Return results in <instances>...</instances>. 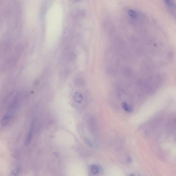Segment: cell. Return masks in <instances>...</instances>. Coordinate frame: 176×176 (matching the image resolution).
Here are the masks:
<instances>
[{"instance_id": "cell-2", "label": "cell", "mask_w": 176, "mask_h": 176, "mask_svg": "<svg viewBox=\"0 0 176 176\" xmlns=\"http://www.w3.org/2000/svg\"><path fill=\"white\" fill-rule=\"evenodd\" d=\"M122 106L123 109L126 112L129 113L133 112V107L131 106L128 105L126 103H123Z\"/></svg>"}, {"instance_id": "cell-8", "label": "cell", "mask_w": 176, "mask_h": 176, "mask_svg": "<svg viewBox=\"0 0 176 176\" xmlns=\"http://www.w3.org/2000/svg\"><path fill=\"white\" fill-rule=\"evenodd\" d=\"M131 162V159H130V158H129L128 159V163H130V162Z\"/></svg>"}, {"instance_id": "cell-4", "label": "cell", "mask_w": 176, "mask_h": 176, "mask_svg": "<svg viewBox=\"0 0 176 176\" xmlns=\"http://www.w3.org/2000/svg\"><path fill=\"white\" fill-rule=\"evenodd\" d=\"M74 82L75 85L78 86H82L84 84V81L81 78H75L74 79Z\"/></svg>"}, {"instance_id": "cell-9", "label": "cell", "mask_w": 176, "mask_h": 176, "mask_svg": "<svg viewBox=\"0 0 176 176\" xmlns=\"http://www.w3.org/2000/svg\"><path fill=\"white\" fill-rule=\"evenodd\" d=\"M73 1H74V2H79V1H82V0H73Z\"/></svg>"}, {"instance_id": "cell-5", "label": "cell", "mask_w": 176, "mask_h": 176, "mask_svg": "<svg viewBox=\"0 0 176 176\" xmlns=\"http://www.w3.org/2000/svg\"><path fill=\"white\" fill-rule=\"evenodd\" d=\"M90 170L92 173L93 174H96L99 172V169L98 166L96 165H93L91 166Z\"/></svg>"}, {"instance_id": "cell-7", "label": "cell", "mask_w": 176, "mask_h": 176, "mask_svg": "<svg viewBox=\"0 0 176 176\" xmlns=\"http://www.w3.org/2000/svg\"><path fill=\"white\" fill-rule=\"evenodd\" d=\"M165 4L167 6L173 7L174 6V3L172 0H164Z\"/></svg>"}, {"instance_id": "cell-6", "label": "cell", "mask_w": 176, "mask_h": 176, "mask_svg": "<svg viewBox=\"0 0 176 176\" xmlns=\"http://www.w3.org/2000/svg\"><path fill=\"white\" fill-rule=\"evenodd\" d=\"M129 16L132 18L135 19L137 17V14L136 11L133 10H130L128 11Z\"/></svg>"}, {"instance_id": "cell-1", "label": "cell", "mask_w": 176, "mask_h": 176, "mask_svg": "<svg viewBox=\"0 0 176 176\" xmlns=\"http://www.w3.org/2000/svg\"><path fill=\"white\" fill-rule=\"evenodd\" d=\"M34 129V125L32 124V126L29 132L26 141V145H28L31 142L32 138H33V131Z\"/></svg>"}, {"instance_id": "cell-3", "label": "cell", "mask_w": 176, "mask_h": 176, "mask_svg": "<svg viewBox=\"0 0 176 176\" xmlns=\"http://www.w3.org/2000/svg\"><path fill=\"white\" fill-rule=\"evenodd\" d=\"M73 99L76 102L81 103L83 100V98L82 95L80 93L76 92L73 96Z\"/></svg>"}]
</instances>
